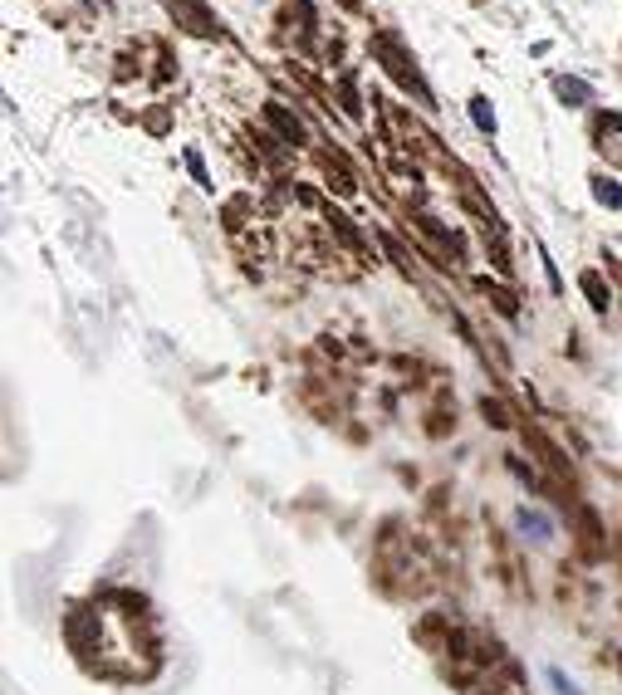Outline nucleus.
<instances>
[{"label":"nucleus","instance_id":"nucleus-1","mask_svg":"<svg viewBox=\"0 0 622 695\" xmlns=\"http://www.w3.org/2000/svg\"><path fill=\"white\" fill-rule=\"evenodd\" d=\"M520 529H524V538H534V544H544V538L554 534L549 514H539V510H520Z\"/></svg>","mask_w":622,"mask_h":695},{"label":"nucleus","instance_id":"nucleus-2","mask_svg":"<svg viewBox=\"0 0 622 695\" xmlns=\"http://www.w3.org/2000/svg\"><path fill=\"white\" fill-rule=\"evenodd\" d=\"M471 118H475V128H481V132H495V113H490V103H485V98H471Z\"/></svg>","mask_w":622,"mask_h":695},{"label":"nucleus","instance_id":"nucleus-3","mask_svg":"<svg viewBox=\"0 0 622 695\" xmlns=\"http://www.w3.org/2000/svg\"><path fill=\"white\" fill-rule=\"evenodd\" d=\"M558 93H564V98H588V89L578 84V79H558Z\"/></svg>","mask_w":622,"mask_h":695},{"label":"nucleus","instance_id":"nucleus-4","mask_svg":"<svg viewBox=\"0 0 622 695\" xmlns=\"http://www.w3.org/2000/svg\"><path fill=\"white\" fill-rule=\"evenodd\" d=\"M549 681L558 686V695H578V691H574V681H568L564 671H554V666H549Z\"/></svg>","mask_w":622,"mask_h":695},{"label":"nucleus","instance_id":"nucleus-5","mask_svg":"<svg viewBox=\"0 0 622 695\" xmlns=\"http://www.w3.org/2000/svg\"><path fill=\"white\" fill-rule=\"evenodd\" d=\"M598 201L618 206V201H622V191H618V186H608V182H598Z\"/></svg>","mask_w":622,"mask_h":695}]
</instances>
